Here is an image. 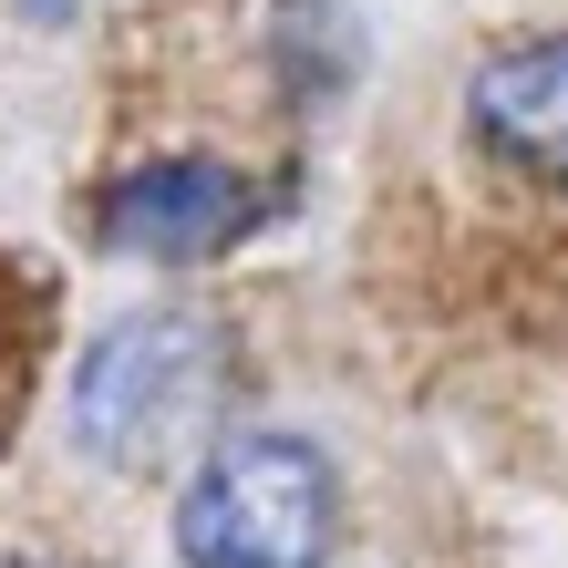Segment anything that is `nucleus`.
Wrapping results in <instances>:
<instances>
[{
  "label": "nucleus",
  "instance_id": "f257e3e1",
  "mask_svg": "<svg viewBox=\"0 0 568 568\" xmlns=\"http://www.w3.org/2000/svg\"><path fill=\"white\" fill-rule=\"evenodd\" d=\"M342 538V476L311 434H227L176 496L186 568H321Z\"/></svg>",
  "mask_w": 568,
  "mask_h": 568
},
{
  "label": "nucleus",
  "instance_id": "f03ea898",
  "mask_svg": "<svg viewBox=\"0 0 568 568\" xmlns=\"http://www.w3.org/2000/svg\"><path fill=\"white\" fill-rule=\"evenodd\" d=\"M207 373H217L207 321H186V311H135V321H114L104 342L83 352V373H73V424H83V445L104 455V465H155V455L196 424Z\"/></svg>",
  "mask_w": 568,
  "mask_h": 568
},
{
  "label": "nucleus",
  "instance_id": "7ed1b4c3",
  "mask_svg": "<svg viewBox=\"0 0 568 568\" xmlns=\"http://www.w3.org/2000/svg\"><path fill=\"white\" fill-rule=\"evenodd\" d=\"M258 217H270V196H258L239 165H217V155L135 165V176L104 196V239L145 248V258H217V248H239Z\"/></svg>",
  "mask_w": 568,
  "mask_h": 568
},
{
  "label": "nucleus",
  "instance_id": "20e7f679",
  "mask_svg": "<svg viewBox=\"0 0 568 568\" xmlns=\"http://www.w3.org/2000/svg\"><path fill=\"white\" fill-rule=\"evenodd\" d=\"M465 124L476 145L507 165V176L568 186V31H538V42H507L465 83Z\"/></svg>",
  "mask_w": 568,
  "mask_h": 568
},
{
  "label": "nucleus",
  "instance_id": "39448f33",
  "mask_svg": "<svg viewBox=\"0 0 568 568\" xmlns=\"http://www.w3.org/2000/svg\"><path fill=\"white\" fill-rule=\"evenodd\" d=\"M0 568H31V558H0Z\"/></svg>",
  "mask_w": 568,
  "mask_h": 568
}]
</instances>
